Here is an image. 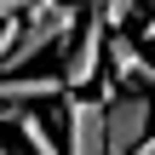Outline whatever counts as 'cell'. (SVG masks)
<instances>
[{"instance_id":"6da1fadb","label":"cell","mask_w":155,"mask_h":155,"mask_svg":"<svg viewBox=\"0 0 155 155\" xmlns=\"http://www.w3.org/2000/svg\"><path fill=\"white\" fill-rule=\"evenodd\" d=\"M75 29H81V12H75V6H63V0H35V6L17 17V40H12L0 75H29L46 52H63V46L75 40Z\"/></svg>"},{"instance_id":"7a4b0ae2","label":"cell","mask_w":155,"mask_h":155,"mask_svg":"<svg viewBox=\"0 0 155 155\" xmlns=\"http://www.w3.org/2000/svg\"><path fill=\"white\" fill-rule=\"evenodd\" d=\"M155 132V92H115L104 104V155H132Z\"/></svg>"},{"instance_id":"3957f363","label":"cell","mask_w":155,"mask_h":155,"mask_svg":"<svg viewBox=\"0 0 155 155\" xmlns=\"http://www.w3.org/2000/svg\"><path fill=\"white\" fill-rule=\"evenodd\" d=\"M104 40H109V23L98 17V6L81 17V29H75V46H69V58H63V69H58V81H63V92H86L98 75H104Z\"/></svg>"},{"instance_id":"277c9868","label":"cell","mask_w":155,"mask_h":155,"mask_svg":"<svg viewBox=\"0 0 155 155\" xmlns=\"http://www.w3.org/2000/svg\"><path fill=\"white\" fill-rule=\"evenodd\" d=\"M63 155H104V104L86 92L63 98Z\"/></svg>"},{"instance_id":"5b68a950","label":"cell","mask_w":155,"mask_h":155,"mask_svg":"<svg viewBox=\"0 0 155 155\" xmlns=\"http://www.w3.org/2000/svg\"><path fill=\"white\" fill-rule=\"evenodd\" d=\"M104 69H109L127 92H155V63L144 58V46H132L127 35H109V40H104Z\"/></svg>"},{"instance_id":"8992f818","label":"cell","mask_w":155,"mask_h":155,"mask_svg":"<svg viewBox=\"0 0 155 155\" xmlns=\"http://www.w3.org/2000/svg\"><path fill=\"white\" fill-rule=\"evenodd\" d=\"M52 98H63L58 69H40V75H0V109H29V104H52Z\"/></svg>"},{"instance_id":"52a82bcc","label":"cell","mask_w":155,"mask_h":155,"mask_svg":"<svg viewBox=\"0 0 155 155\" xmlns=\"http://www.w3.org/2000/svg\"><path fill=\"white\" fill-rule=\"evenodd\" d=\"M35 0H0V23H12V17H23Z\"/></svg>"},{"instance_id":"ba28073f","label":"cell","mask_w":155,"mask_h":155,"mask_svg":"<svg viewBox=\"0 0 155 155\" xmlns=\"http://www.w3.org/2000/svg\"><path fill=\"white\" fill-rule=\"evenodd\" d=\"M17 115H23V109H0V127H17Z\"/></svg>"},{"instance_id":"9c48e42d","label":"cell","mask_w":155,"mask_h":155,"mask_svg":"<svg viewBox=\"0 0 155 155\" xmlns=\"http://www.w3.org/2000/svg\"><path fill=\"white\" fill-rule=\"evenodd\" d=\"M132 155H155V132H150V138H144V144H138Z\"/></svg>"},{"instance_id":"30bf717a","label":"cell","mask_w":155,"mask_h":155,"mask_svg":"<svg viewBox=\"0 0 155 155\" xmlns=\"http://www.w3.org/2000/svg\"><path fill=\"white\" fill-rule=\"evenodd\" d=\"M144 40H155V23H144Z\"/></svg>"},{"instance_id":"8fae6325","label":"cell","mask_w":155,"mask_h":155,"mask_svg":"<svg viewBox=\"0 0 155 155\" xmlns=\"http://www.w3.org/2000/svg\"><path fill=\"white\" fill-rule=\"evenodd\" d=\"M0 155H17V150H12V144H6V138H0Z\"/></svg>"}]
</instances>
